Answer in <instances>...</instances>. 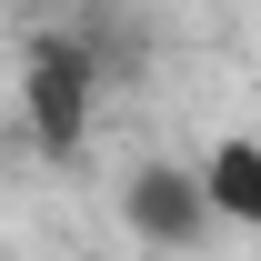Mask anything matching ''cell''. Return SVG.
<instances>
[{
  "instance_id": "1",
  "label": "cell",
  "mask_w": 261,
  "mask_h": 261,
  "mask_svg": "<svg viewBox=\"0 0 261 261\" xmlns=\"http://www.w3.org/2000/svg\"><path fill=\"white\" fill-rule=\"evenodd\" d=\"M91 91H100V50L91 40H40L31 70H20V111H31V141L40 151H81V130H91Z\"/></svg>"
},
{
  "instance_id": "2",
  "label": "cell",
  "mask_w": 261,
  "mask_h": 261,
  "mask_svg": "<svg viewBox=\"0 0 261 261\" xmlns=\"http://www.w3.org/2000/svg\"><path fill=\"white\" fill-rule=\"evenodd\" d=\"M121 211H130V231H141L151 251H191L201 231L221 221L211 191H201V171H181V161H141L130 191H121Z\"/></svg>"
},
{
  "instance_id": "3",
  "label": "cell",
  "mask_w": 261,
  "mask_h": 261,
  "mask_svg": "<svg viewBox=\"0 0 261 261\" xmlns=\"http://www.w3.org/2000/svg\"><path fill=\"white\" fill-rule=\"evenodd\" d=\"M201 191H211V211H221V221L261 231V141H251V130L211 141V161H201Z\"/></svg>"
}]
</instances>
